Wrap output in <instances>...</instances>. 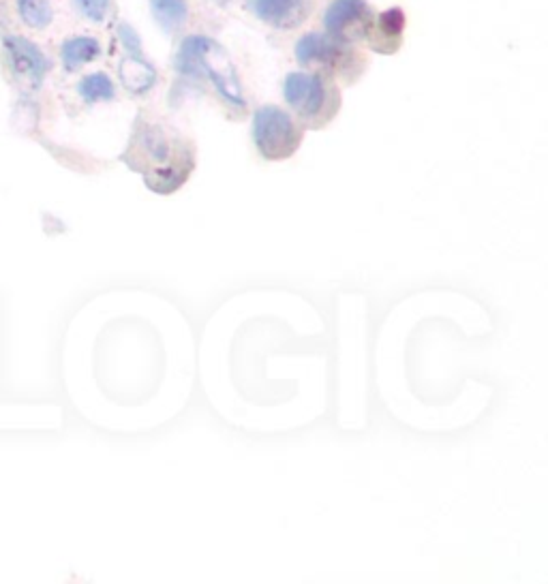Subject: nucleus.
Returning a JSON list of instances; mask_svg holds the SVG:
<instances>
[{
  "label": "nucleus",
  "instance_id": "f257e3e1",
  "mask_svg": "<svg viewBox=\"0 0 548 584\" xmlns=\"http://www.w3.org/2000/svg\"><path fill=\"white\" fill-rule=\"evenodd\" d=\"M125 163L144 176L146 187L155 193H174L191 176L195 157L191 144L159 120L135 122L133 137L125 152Z\"/></svg>",
  "mask_w": 548,
  "mask_h": 584
},
{
  "label": "nucleus",
  "instance_id": "0eeeda50",
  "mask_svg": "<svg viewBox=\"0 0 548 584\" xmlns=\"http://www.w3.org/2000/svg\"><path fill=\"white\" fill-rule=\"evenodd\" d=\"M257 20L270 26H298L311 11V0H247Z\"/></svg>",
  "mask_w": 548,
  "mask_h": 584
},
{
  "label": "nucleus",
  "instance_id": "2eb2a0df",
  "mask_svg": "<svg viewBox=\"0 0 548 584\" xmlns=\"http://www.w3.org/2000/svg\"><path fill=\"white\" fill-rule=\"evenodd\" d=\"M403 22H405V18H403L401 9H388L377 18V30L382 33V37L394 39V37L401 35Z\"/></svg>",
  "mask_w": 548,
  "mask_h": 584
},
{
  "label": "nucleus",
  "instance_id": "f8f14e48",
  "mask_svg": "<svg viewBox=\"0 0 548 584\" xmlns=\"http://www.w3.org/2000/svg\"><path fill=\"white\" fill-rule=\"evenodd\" d=\"M15 13L24 26L43 30L54 22V7L50 0H15Z\"/></svg>",
  "mask_w": 548,
  "mask_h": 584
},
{
  "label": "nucleus",
  "instance_id": "9b49d317",
  "mask_svg": "<svg viewBox=\"0 0 548 584\" xmlns=\"http://www.w3.org/2000/svg\"><path fill=\"white\" fill-rule=\"evenodd\" d=\"M150 13L167 35H174L187 24V0H150Z\"/></svg>",
  "mask_w": 548,
  "mask_h": 584
},
{
  "label": "nucleus",
  "instance_id": "f03ea898",
  "mask_svg": "<svg viewBox=\"0 0 548 584\" xmlns=\"http://www.w3.org/2000/svg\"><path fill=\"white\" fill-rule=\"evenodd\" d=\"M176 69L185 75L206 73L212 86L217 88V92L227 103L234 107L247 105L245 92H242V84L238 80L230 54L212 37L193 35L182 41L176 56Z\"/></svg>",
  "mask_w": 548,
  "mask_h": 584
},
{
  "label": "nucleus",
  "instance_id": "4468645a",
  "mask_svg": "<svg viewBox=\"0 0 548 584\" xmlns=\"http://www.w3.org/2000/svg\"><path fill=\"white\" fill-rule=\"evenodd\" d=\"M73 7L88 22L101 24L105 22V18H108L112 0H73Z\"/></svg>",
  "mask_w": 548,
  "mask_h": 584
},
{
  "label": "nucleus",
  "instance_id": "7ed1b4c3",
  "mask_svg": "<svg viewBox=\"0 0 548 584\" xmlns=\"http://www.w3.org/2000/svg\"><path fill=\"white\" fill-rule=\"evenodd\" d=\"M283 97L302 125L309 129L326 127L339 110V92L322 73H287Z\"/></svg>",
  "mask_w": 548,
  "mask_h": 584
},
{
  "label": "nucleus",
  "instance_id": "1a4fd4ad",
  "mask_svg": "<svg viewBox=\"0 0 548 584\" xmlns=\"http://www.w3.org/2000/svg\"><path fill=\"white\" fill-rule=\"evenodd\" d=\"M118 78L131 95H146L157 84V69L144 56L127 54L118 65Z\"/></svg>",
  "mask_w": 548,
  "mask_h": 584
},
{
  "label": "nucleus",
  "instance_id": "9d476101",
  "mask_svg": "<svg viewBox=\"0 0 548 584\" xmlns=\"http://www.w3.org/2000/svg\"><path fill=\"white\" fill-rule=\"evenodd\" d=\"M101 56V43L95 37H71L60 45V60L65 71H78L80 67L95 63Z\"/></svg>",
  "mask_w": 548,
  "mask_h": 584
},
{
  "label": "nucleus",
  "instance_id": "dca6fc26",
  "mask_svg": "<svg viewBox=\"0 0 548 584\" xmlns=\"http://www.w3.org/2000/svg\"><path fill=\"white\" fill-rule=\"evenodd\" d=\"M118 39H120V43H123V48L127 50V54H131V56H142L140 35H137L129 24H120L118 26Z\"/></svg>",
  "mask_w": 548,
  "mask_h": 584
},
{
  "label": "nucleus",
  "instance_id": "423d86ee",
  "mask_svg": "<svg viewBox=\"0 0 548 584\" xmlns=\"http://www.w3.org/2000/svg\"><path fill=\"white\" fill-rule=\"evenodd\" d=\"M373 22V11L367 0H332L324 13L326 35L341 43L367 35Z\"/></svg>",
  "mask_w": 548,
  "mask_h": 584
},
{
  "label": "nucleus",
  "instance_id": "6e6552de",
  "mask_svg": "<svg viewBox=\"0 0 548 584\" xmlns=\"http://www.w3.org/2000/svg\"><path fill=\"white\" fill-rule=\"evenodd\" d=\"M347 50L343 48V43L332 39L330 35L322 33H311L304 35L296 43V60L300 65L309 67V65H341L347 58Z\"/></svg>",
  "mask_w": 548,
  "mask_h": 584
},
{
  "label": "nucleus",
  "instance_id": "20e7f679",
  "mask_svg": "<svg viewBox=\"0 0 548 584\" xmlns=\"http://www.w3.org/2000/svg\"><path fill=\"white\" fill-rule=\"evenodd\" d=\"M253 144L266 161H283L302 144V127L277 105H264L253 114Z\"/></svg>",
  "mask_w": 548,
  "mask_h": 584
},
{
  "label": "nucleus",
  "instance_id": "ddd939ff",
  "mask_svg": "<svg viewBox=\"0 0 548 584\" xmlns=\"http://www.w3.org/2000/svg\"><path fill=\"white\" fill-rule=\"evenodd\" d=\"M78 95L86 103H99V101H112L116 97V86L110 80V75L103 71L88 73L78 84Z\"/></svg>",
  "mask_w": 548,
  "mask_h": 584
},
{
  "label": "nucleus",
  "instance_id": "39448f33",
  "mask_svg": "<svg viewBox=\"0 0 548 584\" xmlns=\"http://www.w3.org/2000/svg\"><path fill=\"white\" fill-rule=\"evenodd\" d=\"M3 50L13 78L22 86L37 90L52 67L45 52L30 39L11 33L3 37Z\"/></svg>",
  "mask_w": 548,
  "mask_h": 584
}]
</instances>
